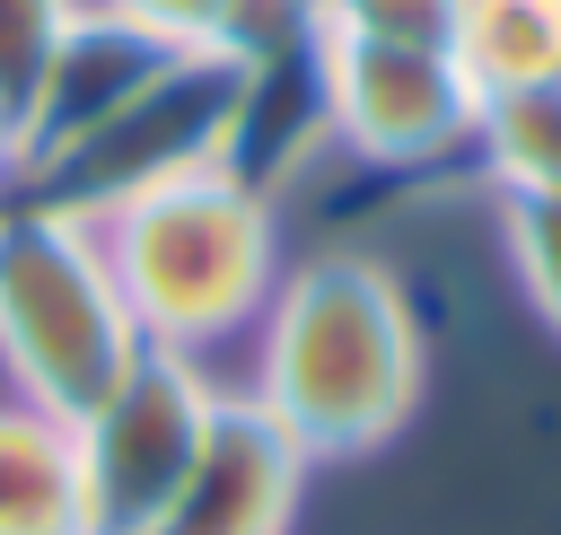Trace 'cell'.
<instances>
[{"mask_svg":"<svg viewBox=\"0 0 561 535\" xmlns=\"http://www.w3.org/2000/svg\"><path fill=\"white\" fill-rule=\"evenodd\" d=\"M228 386L184 351H140L131 377L70 430L79 447V535H158L193 482Z\"/></svg>","mask_w":561,"mask_h":535,"instance_id":"cell-4","label":"cell"},{"mask_svg":"<svg viewBox=\"0 0 561 535\" xmlns=\"http://www.w3.org/2000/svg\"><path fill=\"white\" fill-rule=\"evenodd\" d=\"M140 325L114 289L96 219L61 202H9L0 210V377L18 403L53 421H88L140 360Z\"/></svg>","mask_w":561,"mask_h":535,"instance_id":"cell-3","label":"cell"},{"mask_svg":"<svg viewBox=\"0 0 561 535\" xmlns=\"http://www.w3.org/2000/svg\"><path fill=\"white\" fill-rule=\"evenodd\" d=\"M0 535H79V447L70 421L0 403Z\"/></svg>","mask_w":561,"mask_h":535,"instance_id":"cell-8","label":"cell"},{"mask_svg":"<svg viewBox=\"0 0 561 535\" xmlns=\"http://www.w3.org/2000/svg\"><path fill=\"white\" fill-rule=\"evenodd\" d=\"M473 114L482 96L456 70V53L324 35V132L368 167H430L473 140Z\"/></svg>","mask_w":561,"mask_h":535,"instance_id":"cell-5","label":"cell"},{"mask_svg":"<svg viewBox=\"0 0 561 535\" xmlns=\"http://www.w3.org/2000/svg\"><path fill=\"white\" fill-rule=\"evenodd\" d=\"M298 491H307V456L280 439L272 412L228 395L219 421H210V447H202V465L175 491L158 535H289Z\"/></svg>","mask_w":561,"mask_h":535,"instance_id":"cell-7","label":"cell"},{"mask_svg":"<svg viewBox=\"0 0 561 535\" xmlns=\"http://www.w3.org/2000/svg\"><path fill=\"white\" fill-rule=\"evenodd\" d=\"M175 61H193V53L158 44L149 26L114 18L105 0H88L79 26L61 35L53 70H44V96H35L26 132H18V175L35 184V175H53L61 158H79V149H88L96 132H114L140 96H158V88L175 79Z\"/></svg>","mask_w":561,"mask_h":535,"instance_id":"cell-6","label":"cell"},{"mask_svg":"<svg viewBox=\"0 0 561 535\" xmlns=\"http://www.w3.org/2000/svg\"><path fill=\"white\" fill-rule=\"evenodd\" d=\"M88 0H0V114L26 132L35 96H44V70L61 53V35L79 26Z\"/></svg>","mask_w":561,"mask_h":535,"instance_id":"cell-11","label":"cell"},{"mask_svg":"<svg viewBox=\"0 0 561 535\" xmlns=\"http://www.w3.org/2000/svg\"><path fill=\"white\" fill-rule=\"evenodd\" d=\"M114 18H131V26H149L158 44H175V53H210L219 44V18L237 9V0H105Z\"/></svg>","mask_w":561,"mask_h":535,"instance_id":"cell-14","label":"cell"},{"mask_svg":"<svg viewBox=\"0 0 561 535\" xmlns=\"http://www.w3.org/2000/svg\"><path fill=\"white\" fill-rule=\"evenodd\" d=\"M447 53L473 79V96L561 88V0H465Z\"/></svg>","mask_w":561,"mask_h":535,"instance_id":"cell-9","label":"cell"},{"mask_svg":"<svg viewBox=\"0 0 561 535\" xmlns=\"http://www.w3.org/2000/svg\"><path fill=\"white\" fill-rule=\"evenodd\" d=\"M430 377V342L412 316V289L377 254H307L272 281L254 316V377L245 403L280 421V439L307 465H342L386 447Z\"/></svg>","mask_w":561,"mask_h":535,"instance_id":"cell-1","label":"cell"},{"mask_svg":"<svg viewBox=\"0 0 561 535\" xmlns=\"http://www.w3.org/2000/svg\"><path fill=\"white\" fill-rule=\"evenodd\" d=\"M316 9H324V35L447 53V44H456V9H465V0H316Z\"/></svg>","mask_w":561,"mask_h":535,"instance_id":"cell-13","label":"cell"},{"mask_svg":"<svg viewBox=\"0 0 561 535\" xmlns=\"http://www.w3.org/2000/svg\"><path fill=\"white\" fill-rule=\"evenodd\" d=\"M96 237H105V263H114V289H123L140 342L184 351V360L245 333L280 281L272 193L237 167L167 175V184L114 202L96 219Z\"/></svg>","mask_w":561,"mask_h":535,"instance_id":"cell-2","label":"cell"},{"mask_svg":"<svg viewBox=\"0 0 561 535\" xmlns=\"http://www.w3.org/2000/svg\"><path fill=\"white\" fill-rule=\"evenodd\" d=\"M473 149H482V175L500 184V202H517V193H561V88L482 96Z\"/></svg>","mask_w":561,"mask_h":535,"instance_id":"cell-10","label":"cell"},{"mask_svg":"<svg viewBox=\"0 0 561 535\" xmlns=\"http://www.w3.org/2000/svg\"><path fill=\"white\" fill-rule=\"evenodd\" d=\"M500 237H508V272H517L526 307L561 333V193H517V202H500Z\"/></svg>","mask_w":561,"mask_h":535,"instance_id":"cell-12","label":"cell"},{"mask_svg":"<svg viewBox=\"0 0 561 535\" xmlns=\"http://www.w3.org/2000/svg\"><path fill=\"white\" fill-rule=\"evenodd\" d=\"M9 184H18V123L0 114V193H9Z\"/></svg>","mask_w":561,"mask_h":535,"instance_id":"cell-15","label":"cell"}]
</instances>
